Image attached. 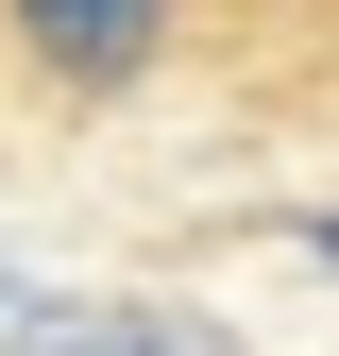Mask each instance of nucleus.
<instances>
[{
  "instance_id": "nucleus-1",
  "label": "nucleus",
  "mask_w": 339,
  "mask_h": 356,
  "mask_svg": "<svg viewBox=\"0 0 339 356\" xmlns=\"http://www.w3.org/2000/svg\"><path fill=\"white\" fill-rule=\"evenodd\" d=\"M17 34H34L51 85H136L153 34H170V0H17Z\"/></svg>"
},
{
  "instance_id": "nucleus-2",
  "label": "nucleus",
  "mask_w": 339,
  "mask_h": 356,
  "mask_svg": "<svg viewBox=\"0 0 339 356\" xmlns=\"http://www.w3.org/2000/svg\"><path fill=\"white\" fill-rule=\"evenodd\" d=\"M17 356H238L187 305H17Z\"/></svg>"
},
{
  "instance_id": "nucleus-3",
  "label": "nucleus",
  "mask_w": 339,
  "mask_h": 356,
  "mask_svg": "<svg viewBox=\"0 0 339 356\" xmlns=\"http://www.w3.org/2000/svg\"><path fill=\"white\" fill-rule=\"evenodd\" d=\"M322 254H339V220H322Z\"/></svg>"
}]
</instances>
